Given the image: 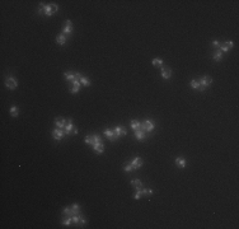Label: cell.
<instances>
[{"label":"cell","instance_id":"obj_1","mask_svg":"<svg viewBox=\"0 0 239 229\" xmlns=\"http://www.w3.org/2000/svg\"><path fill=\"white\" fill-rule=\"evenodd\" d=\"M57 10H59V6H57L56 4H54V3H51V4L41 3V4H40V9L37 10V14H38V16H42V14H45L46 17H52Z\"/></svg>","mask_w":239,"mask_h":229},{"label":"cell","instance_id":"obj_2","mask_svg":"<svg viewBox=\"0 0 239 229\" xmlns=\"http://www.w3.org/2000/svg\"><path fill=\"white\" fill-rule=\"evenodd\" d=\"M144 164V160L140 158V157H136V158H134L130 163H126L124 166V171L125 172H132L135 169H139L142 167Z\"/></svg>","mask_w":239,"mask_h":229},{"label":"cell","instance_id":"obj_3","mask_svg":"<svg viewBox=\"0 0 239 229\" xmlns=\"http://www.w3.org/2000/svg\"><path fill=\"white\" fill-rule=\"evenodd\" d=\"M80 214V205L79 204H73L70 207H65L62 209V215L64 217H75Z\"/></svg>","mask_w":239,"mask_h":229},{"label":"cell","instance_id":"obj_4","mask_svg":"<svg viewBox=\"0 0 239 229\" xmlns=\"http://www.w3.org/2000/svg\"><path fill=\"white\" fill-rule=\"evenodd\" d=\"M155 129V122L153 120H145V121H142V122H140V126H139V129L137 130H142V131H145L146 134L148 132H151Z\"/></svg>","mask_w":239,"mask_h":229},{"label":"cell","instance_id":"obj_5","mask_svg":"<svg viewBox=\"0 0 239 229\" xmlns=\"http://www.w3.org/2000/svg\"><path fill=\"white\" fill-rule=\"evenodd\" d=\"M84 141H85L88 145H90V146H92L93 144H96V143L102 141V138H100L99 135H97V134H93V135H88V136H85Z\"/></svg>","mask_w":239,"mask_h":229},{"label":"cell","instance_id":"obj_6","mask_svg":"<svg viewBox=\"0 0 239 229\" xmlns=\"http://www.w3.org/2000/svg\"><path fill=\"white\" fill-rule=\"evenodd\" d=\"M65 136H66V134H65V131H64V129H55V130H52V138L55 139V140H57V141H61Z\"/></svg>","mask_w":239,"mask_h":229},{"label":"cell","instance_id":"obj_7","mask_svg":"<svg viewBox=\"0 0 239 229\" xmlns=\"http://www.w3.org/2000/svg\"><path fill=\"white\" fill-rule=\"evenodd\" d=\"M5 85L9 89L13 90V89H16L18 87V82H17V79L14 76H8V78H6V80H5Z\"/></svg>","mask_w":239,"mask_h":229},{"label":"cell","instance_id":"obj_8","mask_svg":"<svg viewBox=\"0 0 239 229\" xmlns=\"http://www.w3.org/2000/svg\"><path fill=\"white\" fill-rule=\"evenodd\" d=\"M64 76H65V79L73 82V80H75V79H79V78L82 76V74L74 73V71H65V73H64Z\"/></svg>","mask_w":239,"mask_h":229},{"label":"cell","instance_id":"obj_9","mask_svg":"<svg viewBox=\"0 0 239 229\" xmlns=\"http://www.w3.org/2000/svg\"><path fill=\"white\" fill-rule=\"evenodd\" d=\"M103 134H104L106 136H107L108 139H110L111 141H116V140H118V139H120V138L117 136V135H116V132L113 131V129H106Z\"/></svg>","mask_w":239,"mask_h":229},{"label":"cell","instance_id":"obj_10","mask_svg":"<svg viewBox=\"0 0 239 229\" xmlns=\"http://www.w3.org/2000/svg\"><path fill=\"white\" fill-rule=\"evenodd\" d=\"M199 83H200V85L201 87H204L205 89L209 87V85H211V83H213V79L210 76H207V75H204L201 78V79L199 80Z\"/></svg>","mask_w":239,"mask_h":229},{"label":"cell","instance_id":"obj_11","mask_svg":"<svg viewBox=\"0 0 239 229\" xmlns=\"http://www.w3.org/2000/svg\"><path fill=\"white\" fill-rule=\"evenodd\" d=\"M92 149L96 152L97 154H102L104 152V144L103 141H99V143H96V144L92 145Z\"/></svg>","mask_w":239,"mask_h":229},{"label":"cell","instance_id":"obj_12","mask_svg":"<svg viewBox=\"0 0 239 229\" xmlns=\"http://www.w3.org/2000/svg\"><path fill=\"white\" fill-rule=\"evenodd\" d=\"M71 32H73V23H71V20H66L65 22V28L62 30V34L68 37V36L71 34Z\"/></svg>","mask_w":239,"mask_h":229},{"label":"cell","instance_id":"obj_13","mask_svg":"<svg viewBox=\"0 0 239 229\" xmlns=\"http://www.w3.org/2000/svg\"><path fill=\"white\" fill-rule=\"evenodd\" d=\"M113 131L116 132V135H117L118 138H124V136H126V135H127V130L124 126H116L113 129Z\"/></svg>","mask_w":239,"mask_h":229},{"label":"cell","instance_id":"obj_14","mask_svg":"<svg viewBox=\"0 0 239 229\" xmlns=\"http://www.w3.org/2000/svg\"><path fill=\"white\" fill-rule=\"evenodd\" d=\"M73 130H74L73 120L69 118V121H68L66 125H65V127H64V131H65V134H66V135H70V134H73Z\"/></svg>","mask_w":239,"mask_h":229},{"label":"cell","instance_id":"obj_15","mask_svg":"<svg viewBox=\"0 0 239 229\" xmlns=\"http://www.w3.org/2000/svg\"><path fill=\"white\" fill-rule=\"evenodd\" d=\"M71 84H73V87H71L70 92L73 93V94H75V93H78L79 90H80V88H82V84H80V82H79V79H75V80H73V82H71Z\"/></svg>","mask_w":239,"mask_h":229},{"label":"cell","instance_id":"obj_16","mask_svg":"<svg viewBox=\"0 0 239 229\" xmlns=\"http://www.w3.org/2000/svg\"><path fill=\"white\" fill-rule=\"evenodd\" d=\"M172 73H173V71H172L170 68L162 66V78H163V79H170Z\"/></svg>","mask_w":239,"mask_h":229},{"label":"cell","instance_id":"obj_17","mask_svg":"<svg viewBox=\"0 0 239 229\" xmlns=\"http://www.w3.org/2000/svg\"><path fill=\"white\" fill-rule=\"evenodd\" d=\"M233 46H234V42H233V41H227L225 44H221L220 50H221V52L224 54V52H228Z\"/></svg>","mask_w":239,"mask_h":229},{"label":"cell","instance_id":"obj_18","mask_svg":"<svg viewBox=\"0 0 239 229\" xmlns=\"http://www.w3.org/2000/svg\"><path fill=\"white\" fill-rule=\"evenodd\" d=\"M135 136H136V139L139 140V141H144V140L146 139L148 135H146L145 131H142V130H136L135 131Z\"/></svg>","mask_w":239,"mask_h":229},{"label":"cell","instance_id":"obj_19","mask_svg":"<svg viewBox=\"0 0 239 229\" xmlns=\"http://www.w3.org/2000/svg\"><path fill=\"white\" fill-rule=\"evenodd\" d=\"M190 84H191V87H192L193 89H196V90H199V92H205V88H204V87H201L200 83H199V80L192 79Z\"/></svg>","mask_w":239,"mask_h":229},{"label":"cell","instance_id":"obj_20","mask_svg":"<svg viewBox=\"0 0 239 229\" xmlns=\"http://www.w3.org/2000/svg\"><path fill=\"white\" fill-rule=\"evenodd\" d=\"M213 59H214L215 61H221V60H223V52H221L220 48H216V50H215V52H214V55H213Z\"/></svg>","mask_w":239,"mask_h":229},{"label":"cell","instance_id":"obj_21","mask_svg":"<svg viewBox=\"0 0 239 229\" xmlns=\"http://www.w3.org/2000/svg\"><path fill=\"white\" fill-rule=\"evenodd\" d=\"M66 40H68V37H66V36H65V34H59V36H57V37H56V42H57V44H59L60 46H64L65 44H66Z\"/></svg>","mask_w":239,"mask_h":229},{"label":"cell","instance_id":"obj_22","mask_svg":"<svg viewBox=\"0 0 239 229\" xmlns=\"http://www.w3.org/2000/svg\"><path fill=\"white\" fill-rule=\"evenodd\" d=\"M66 122H68V121L65 118H56L55 120V125H56L57 129H64L65 125H66Z\"/></svg>","mask_w":239,"mask_h":229},{"label":"cell","instance_id":"obj_23","mask_svg":"<svg viewBox=\"0 0 239 229\" xmlns=\"http://www.w3.org/2000/svg\"><path fill=\"white\" fill-rule=\"evenodd\" d=\"M176 164H177L178 168H185L186 167V159L178 157V158H176Z\"/></svg>","mask_w":239,"mask_h":229},{"label":"cell","instance_id":"obj_24","mask_svg":"<svg viewBox=\"0 0 239 229\" xmlns=\"http://www.w3.org/2000/svg\"><path fill=\"white\" fill-rule=\"evenodd\" d=\"M79 82H80V84H82V85H84V87H89V85H90V80H89V79H86V78H85L84 75H82L80 78H79Z\"/></svg>","mask_w":239,"mask_h":229},{"label":"cell","instance_id":"obj_25","mask_svg":"<svg viewBox=\"0 0 239 229\" xmlns=\"http://www.w3.org/2000/svg\"><path fill=\"white\" fill-rule=\"evenodd\" d=\"M130 126H131V129L134 131H136L137 129H139V126H140V121H137V120H132L131 122H130Z\"/></svg>","mask_w":239,"mask_h":229},{"label":"cell","instance_id":"obj_26","mask_svg":"<svg viewBox=\"0 0 239 229\" xmlns=\"http://www.w3.org/2000/svg\"><path fill=\"white\" fill-rule=\"evenodd\" d=\"M131 185L134 186L136 190H139V188L142 187V182H141L140 180H132V181H131Z\"/></svg>","mask_w":239,"mask_h":229},{"label":"cell","instance_id":"obj_27","mask_svg":"<svg viewBox=\"0 0 239 229\" xmlns=\"http://www.w3.org/2000/svg\"><path fill=\"white\" fill-rule=\"evenodd\" d=\"M151 64H153L154 66H156V68H162L163 66V60L162 59H154L153 61H151Z\"/></svg>","mask_w":239,"mask_h":229},{"label":"cell","instance_id":"obj_28","mask_svg":"<svg viewBox=\"0 0 239 229\" xmlns=\"http://www.w3.org/2000/svg\"><path fill=\"white\" fill-rule=\"evenodd\" d=\"M18 113H19V110H18V107L13 106L12 108H10V114H12L13 117H17V116H18Z\"/></svg>","mask_w":239,"mask_h":229},{"label":"cell","instance_id":"obj_29","mask_svg":"<svg viewBox=\"0 0 239 229\" xmlns=\"http://www.w3.org/2000/svg\"><path fill=\"white\" fill-rule=\"evenodd\" d=\"M85 224H86V220H85L83 214H80V218H79V227H84Z\"/></svg>","mask_w":239,"mask_h":229},{"label":"cell","instance_id":"obj_30","mask_svg":"<svg viewBox=\"0 0 239 229\" xmlns=\"http://www.w3.org/2000/svg\"><path fill=\"white\" fill-rule=\"evenodd\" d=\"M211 45H213L215 48H220V46H221V44H220V42H219L218 40H214V41L211 42Z\"/></svg>","mask_w":239,"mask_h":229},{"label":"cell","instance_id":"obj_31","mask_svg":"<svg viewBox=\"0 0 239 229\" xmlns=\"http://www.w3.org/2000/svg\"><path fill=\"white\" fill-rule=\"evenodd\" d=\"M78 132H79V131H78V129H75V127H74V130H73V135H76Z\"/></svg>","mask_w":239,"mask_h":229}]
</instances>
